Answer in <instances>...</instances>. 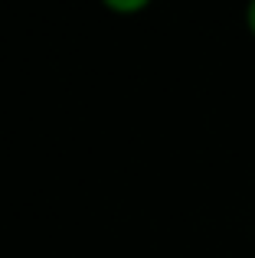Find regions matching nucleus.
<instances>
[{
    "mask_svg": "<svg viewBox=\"0 0 255 258\" xmlns=\"http://www.w3.org/2000/svg\"><path fill=\"white\" fill-rule=\"evenodd\" d=\"M111 13H141L147 10V0H105Z\"/></svg>",
    "mask_w": 255,
    "mask_h": 258,
    "instance_id": "1",
    "label": "nucleus"
},
{
    "mask_svg": "<svg viewBox=\"0 0 255 258\" xmlns=\"http://www.w3.org/2000/svg\"><path fill=\"white\" fill-rule=\"evenodd\" d=\"M245 30H249L252 36H255V0H252L249 7H245Z\"/></svg>",
    "mask_w": 255,
    "mask_h": 258,
    "instance_id": "2",
    "label": "nucleus"
}]
</instances>
